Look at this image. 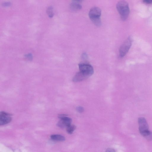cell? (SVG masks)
<instances>
[{"label": "cell", "mask_w": 152, "mask_h": 152, "mask_svg": "<svg viewBox=\"0 0 152 152\" xmlns=\"http://www.w3.org/2000/svg\"><path fill=\"white\" fill-rule=\"evenodd\" d=\"M105 152H116V151L115 149L111 148H109L106 150Z\"/></svg>", "instance_id": "5bb4252c"}, {"label": "cell", "mask_w": 152, "mask_h": 152, "mask_svg": "<svg viewBox=\"0 0 152 152\" xmlns=\"http://www.w3.org/2000/svg\"><path fill=\"white\" fill-rule=\"evenodd\" d=\"M87 75L81 71L77 73L73 79L74 82H78L82 81L88 77Z\"/></svg>", "instance_id": "ba28073f"}, {"label": "cell", "mask_w": 152, "mask_h": 152, "mask_svg": "<svg viewBox=\"0 0 152 152\" xmlns=\"http://www.w3.org/2000/svg\"><path fill=\"white\" fill-rule=\"evenodd\" d=\"M76 128V126L75 125H70L66 128L67 133L71 134L73 133Z\"/></svg>", "instance_id": "7c38bea8"}, {"label": "cell", "mask_w": 152, "mask_h": 152, "mask_svg": "<svg viewBox=\"0 0 152 152\" xmlns=\"http://www.w3.org/2000/svg\"><path fill=\"white\" fill-rule=\"evenodd\" d=\"M117 8L122 19L125 20L129 16L130 12L128 4L125 1H120L117 5Z\"/></svg>", "instance_id": "6da1fadb"}, {"label": "cell", "mask_w": 152, "mask_h": 152, "mask_svg": "<svg viewBox=\"0 0 152 152\" xmlns=\"http://www.w3.org/2000/svg\"><path fill=\"white\" fill-rule=\"evenodd\" d=\"M11 114L2 111L0 114V125H1L6 124L10 122L12 118Z\"/></svg>", "instance_id": "52a82bcc"}, {"label": "cell", "mask_w": 152, "mask_h": 152, "mask_svg": "<svg viewBox=\"0 0 152 152\" xmlns=\"http://www.w3.org/2000/svg\"><path fill=\"white\" fill-rule=\"evenodd\" d=\"M79 66L80 71L85 73L88 77H89L93 74L94 73L93 68L90 65L82 63L79 64Z\"/></svg>", "instance_id": "277c9868"}, {"label": "cell", "mask_w": 152, "mask_h": 152, "mask_svg": "<svg viewBox=\"0 0 152 152\" xmlns=\"http://www.w3.org/2000/svg\"><path fill=\"white\" fill-rule=\"evenodd\" d=\"M144 3L147 4H151L152 3V0H146L144 1Z\"/></svg>", "instance_id": "2e32d148"}, {"label": "cell", "mask_w": 152, "mask_h": 152, "mask_svg": "<svg viewBox=\"0 0 152 152\" xmlns=\"http://www.w3.org/2000/svg\"><path fill=\"white\" fill-rule=\"evenodd\" d=\"M87 57V56L85 53L83 54L82 55V57L83 59H86Z\"/></svg>", "instance_id": "e0dca14e"}, {"label": "cell", "mask_w": 152, "mask_h": 152, "mask_svg": "<svg viewBox=\"0 0 152 152\" xmlns=\"http://www.w3.org/2000/svg\"><path fill=\"white\" fill-rule=\"evenodd\" d=\"M148 140H152V132L149 131L145 132L142 135Z\"/></svg>", "instance_id": "8fae6325"}, {"label": "cell", "mask_w": 152, "mask_h": 152, "mask_svg": "<svg viewBox=\"0 0 152 152\" xmlns=\"http://www.w3.org/2000/svg\"><path fill=\"white\" fill-rule=\"evenodd\" d=\"M51 139L54 141H65V138L63 136L59 135H53L51 136Z\"/></svg>", "instance_id": "30bf717a"}, {"label": "cell", "mask_w": 152, "mask_h": 152, "mask_svg": "<svg viewBox=\"0 0 152 152\" xmlns=\"http://www.w3.org/2000/svg\"><path fill=\"white\" fill-rule=\"evenodd\" d=\"M81 2L80 1H73L70 5L71 9L74 11H77L81 9L82 7L81 4Z\"/></svg>", "instance_id": "9c48e42d"}, {"label": "cell", "mask_w": 152, "mask_h": 152, "mask_svg": "<svg viewBox=\"0 0 152 152\" xmlns=\"http://www.w3.org/2000/svg\"><path fill=\"white\" fill-rule=\"evenodd\" d=\"M58 117L60 119L57 124L59 127L61 128H67L71 125L72 120L71 118L64 115H59Z\"/></svg>", "instance_id": "5b68a950"}, {"label": "cell", "mask_w": 152, "mask_h": 152, "mask_svg": "<svg viewBox=\"0 0 152 152\" xmlns=\"http://www.w3.org/2000/svg\"><path fill=\"white\" fill-rule=\"evenodd\" d=\"M76 110L79 113H82L84 111V109L82 107H81V106H79L78 107L76 108Z\"/></svg>", "instance_id": "4fadbf2b"}, {"label": "cell", "mask_w": 152, "mask_h": 152, "mask_svg": "<svg viewBox=\"0 0 152 152\" xmlns=\"http://www.w3.org/2000/svg\"><path fill=\"white\" fill-rule=\"evenodd\" d=\"M101 10L98 7H93L90 10L89 13V18L96 26H100L101 25Z\"/></svg>", "instance_id": "7a4b0ae2"}, {"label": "cell", "mask_w": 152, "mask_h": 152, "mask_svg": "<svg viewBox=\"0 0 152 152\" xmlns=\"http://www.w3.org/2000/svg\"><path fill=\"white\" fill-rule=\"evenodd\" d=\"M48 12L49 13V15H50V17H52V9L50 7V8L48 10Z\"/></svg>", "instance_id": "9a60e30c"}, {"label": "cell", "mask_w": 152, "mask_h": 152, "mask_svg": "<svg viewBox=\"0 0 152 152\" xmlns=\"http://www.w3.org/2000/svg\"><path fill=\"white\" fill-rule=\"evenodd\" d=\"M132 43V39L131 37H128L120 48L119 51L120 57H123L127 54L130 48Z\"/></svg>", "instance_id": "3957f363"}, {"label": "cell", "mask_w": 152, "mask_h": 152, "mask_svg": "<svg viewBox=\"0 0 152 152\" xmlns=\"http://www.w3.org/2000/svg\"><path fill=\"white\" fill-rule=\"evenodd\" d=\"M139 131L142 135L149 130V126L146 120L143 117H140L138 119Z\"/></svg>", "instance_id": "8992f818"}]
</instances>
